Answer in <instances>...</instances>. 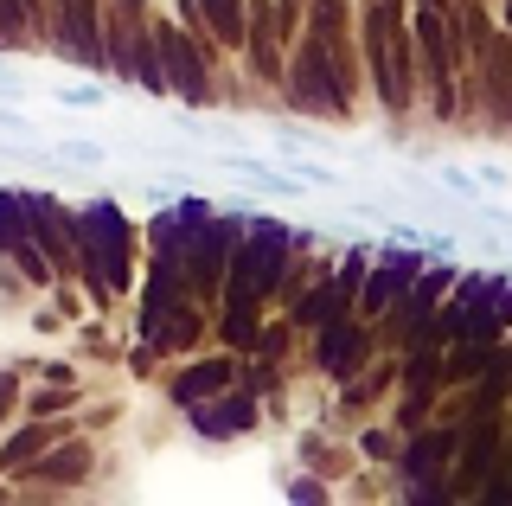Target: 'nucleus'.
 I'll return each instance as SVG.
<instances>
[{"label":"nucleus","mask_w":512,"mask_h":506,"mask_svg":"<svg viewBox=\"0 0 512 506\" xmlns=\"http://www.w3.org/2000/svg\"><path fill=\"white\" fill-rule=\"evenodd\" d=\"M314 33L320 39H340L346 33V0H314Z\"/></svg>","instance_id":"4be33fe9"},{"label":"nucleus","mask_w":512,"mask_h":506,"mask_svg":"<svg viewBox=\"0 0 512 506\" xmlns=\"http://www.w3.org/2000/svg\"><path fill=\"white\" fill-rule=\"evenodd\" d=\"M58 103L64 109H103V84H64Z\"/></svg>","instance_id":"5701e85b"},{"label":"nucleus","mask_w":512,"mask_h":506,"mask_svg":"<svg viewBox=\"0 0 512 506\" xmlns=\"http://www.w3.org/2000/svg\"><path fill=\"white\" fill-rule=\"evenodd\" d=\"M461 436H468V430H455V423H423V430H410L404 449H397V481L448 474V462H455V449H461Z\"/></svg>","instance_id":"6e6552de"},{"label":"nucleus","mask_w":512,"mask_h":506,"mask_svg":"<svg viewBox=\"0 0 512 506\" xmlns=\"http://www.w3.org/2000/svg\"><path fill=\"white\" fill-rule=\"evenodd\" d=\"M0 417H7V410H0Z\"/></svg>","instance_id":"f704fd0d"},{"label":"nucleus","mask_w":512,"mask_h":506,"mask_svg":"<svg viewBox=\"0 0 512 506\" xmlns=\"http://www.w3.org/2000/svg\"><path fill=\"white\" fill-rule=\"evenodd\" d=\"M288 500H327V487H320V474H301V481H288Z\"/></svg>","instance_id":"bb28decb"},{"label":"nucleus","mask_w":512,"mask_h":506,"mask_svg":"<svg viewBox=\"0 0 512 506\" xmlns=\"http://www.w3.org/2000/svg\"><path fill=\"white\" fill-rule=\"evenodd\" d=\"M71 404H77V385H52V378H45V385L26 398V417H64Z\"/></svg>","instance_id":"a211bd4d"},{"label":"nucleus","mask_w":512,"mask_h":506,"mask_svg":"<svg viewBox=\"0 0 512 506\" xmlns=\"http://www.w3.org/2000/svg\"><path fill=\"white\" fill-rule=\"evenodd\" d=\"M256 327H263V302H256V295H231V302H224L218 334L231 340V346H256Z\"/></svg>","instance_id":"4468645a"},{"label":"nucleus","mask_w":512,"mask_h":506,"mask_svg":"<svg viewBox=\"0 0 512 506\" xmlns=\"http://www.w3.org/2000/svg\"><path fill=\"white\" fill-rule=\"evenodd\" d=\"M154 39H160V58H167V84H173V97L180 103H212V52L199 45V33H186V26H160L154 20Z\"/></svg>","instance_id":"39448f33"},{"label":"nucleus","mask_w":512,"mask_h":506,"mask_svg":"<svg viewBox=\"0 0 512 506\" xmlns=\"http://www.w3.org/2000/svg\"><path fill=\"white\" fill-rule=\"evenodd\" d=\"M13 404H20V378L0 372V410H13Z\"/></svg>","instance_id":"2f4dec72"},{"label":"nucleus","mask_w":512,"mask_h":506,"mask_svg":"<svg viewBox=\"0 0 512 506\" xmlns=\"http://www.w3.org/2000/svg\"><path fill=\"white\" fill-rule=\"evenodd\" d=\"M52 52H64L71 65H84V71H96V77L109 71V26H103V0H58Z\"/></svg>","instance_id":"7ed1b4c3"},{"label":"nucleus","mask_w":512,"mask_h":506,"mask_svg":"<svg viewBox=\"0 0 512 506\" xmlns=\"http://www.w3.org/2000/svg\"><path fill=\"white\" fill-rule=\"evenodd\" d=\"M359 449L372 455V462H397V442H391V430H365V436H359Z\"/></svg>","instance_id":"393cba45"},{"label":"nucleus","mask_w":512,"mask_h":506,"mask_svg":"<svg viewBox=\"0 0 512 506\" xmlns=\"http://www.w3.org/2000/svg\"><path fill=\"white\" fill-rule=\"evenodd\" d=\"M423 270H429V250L423 244H397V237H391V244L378 250L372 276H365V289H359V314H365V321H378L391 302H404V295L416 289V276H423Z\"/></svg>","instance_id":"20e7f679"},{"label":"nucleus","mask_w":512,"mask_h":506,"mask_svg":"<svg viewBox=\"0 0 512 506\" xmlns=\"http://www.w3.org/2000/svg\"><path fill=\"white\" fill-rule=\"evenodd\" d=\"M340 314H359V295H352L340 276H314L308 295H295L288 321H295V327H314V334H320V327H333Z\"/></svg>","instance_id":"9b49d317"},{"label":"nucleus","mask_w":512,"mask_h":506,"mask_svg":"<svg viewBox=\"0 0 512 506\" xmlns=\"http://www.w3.org/2000/svg\"><path fill=\"white\" fill-rule=\"evenodd\" d=\"M199 334H205V314L192 308V302H180V308H173V321H167V334H160V353H192Z\"/></svg>","instance_id":"f3484780"},{"label":"nucleus","mask_w":512,"mask_h":506,"mask_svg":"<svg viewBox=\"0 0 512 506\" xmlns=\"http://www.w3.org/2000/svg\"><path fill=\"white\" fill-rule=\"evenodd\" d=\"M0 129H7V135H32V122H26V109H13V103H0Z\"/></svg>","instance_id":"c756f323"},{"label":"nucleus","mask_w":512,"mask_h":506,"mask_svg":"<svg viewBox=\"0 0 512 506\" xmlns=\"http://www.w3.org/2000/svg\"><path fill=\"white\" fill-rule=\"evenodd\" d=\"M301 7H308V0H282V7H276V39H295V26H301Z\"/></svg>","instance_id":"a878e982"},{"label":"nucleus","mask_w":512,"mask_h":506,"mask_svg":"<svg viewBox=\"0 0 512 506\" xmlns=\"http://www.w3.org/2000/svg\"><path fill=\"white\" fill-rule=\"evenodd\" d=\"M493 449H500V423H474V430L461 436V449H455V468H448L455 494H480V481H493V474H487Z\"/></svg>","instance_id":"ddd939ff"},{"label":"nucleus","mask_w":512,"mask_h":506,"mask_svg":"<svg viewBox=\"0 0 512 506\" xmlns=\"http://www.w3.org/2000/svg\"><path fill=\"white\" fill-rule=\"evenodd\" d=\"M436 186H442L448 199H461V205H480V199H487L480 173H461V167H442V173H436Z\"/></svg>","instance_id":"aec40b11"},{"label":"nucleus","mask_w":512,"mask_h":506,"mask_svg":"<svg viewBox=\"0 0 512 506\" xmlns=\"http://www.w3.org/2000/svg\"><path fill=\"white\" fill-rule=\"evenodd\" d=\"M0 90H7V97H13V90H20V77H13V71H0Z\"/></svg>","instance_id":"473e14b6"},{"label":"nucleus","mask_w":512,"mask_h":506,"mask_svg":"<svg viewBox=\"0 0 512 506\" xmlns=\"http://www.w3.org/2000/svg\"><path fill=\"white\" fill-rule=\"evenodd\" d=\"M480 186H487V193H506L512 173H506V167H480Z\"/></svg>","instance_id":"7c9ffc66"},{"label":"nucleus","mask_w":512,"mask_h":506,"mask_svg":"<svg viewBox=\"0 0 512 506\" xmlns=\"http://www.w3.org/2000/svg\"><path fill=\"white\" fill-rule=\"evenodd\" d=\"M282 90H288V109H301V116H346V109H352L340 71H333L327 39H314V33L288 45V77H282Z\"/></svg>","instance_id":"f03ea898"},{"label":"nucleus","mask_w":512,"mask_h":506,"mask_svg":"<svg viewBox=\"0 0 512 506\" xmlns=\"http://www.w3.org/2000/svg\"><path fill=\"white\" fill-rule=\"evenodd\" d=\"M506 26H512V0H506Z\"/></svg>","instance_id":"72a5a7b5"},{"label":"nucleus","mask_w":512,"mask_h":506,"mask_svg":"<svg viewBox=\"0 0 512 506\" xmlns=\"http://www.w3.org/2000/svg\"><path fill=\"white\" fill-rule=\"evenodd\" d=\"M199 13L212 20V33L224 45H244V33H250V0H199Z\"/></svg>","instance_id":"dca6fc26"},{"label":"nucleus","mask_w":512,"mask_h":506,"mask_svg":"<svg viewBox=\"0 0 512 506\" xmlns=\"http://www.w3.org/2000/svg\"><path fill=\"white\" fill-rule=\"evenodd\" d=\"M295 173H301V180H308V186H320V193H340V173H333L327 161H301Z\"/></svg>","instance_id":"b1692460"},{"label":"nucleus","mask_w":512,"mask_h":506,"mask_svg":"<svg viewBox=\"0 0 512 506\" xmlns=\"http://www.w3.org/2000/svg\"><path fill=\"white\" fill-rule=\"evenodd\" d=\"M372 263H378V250H372V244H352L346 257H340V270H333V276H340L346 289L359 295V289H365V276H372Z\"/></svg>","instance_id":"6ab92c4d"},{"label":"nucleus","mask_w":512,"mask_h":506,"mask_svg":"<svg viewBox=\"0 0 512 506\" xmlns=\"http://www.w3.org/2000/svg\"><path fill=\"white\" fill-rule=\"evenodd\" d=\"M52 161H77V167H103V161H109V148H103V141H58V148H52Z\"/></svg>","instance_id":"412c9836"},{"label":"nucleus","mask_w":512,"mask_h":506,"mask_svg":"<svg viewBox=\"0 0 512 506\" xmlns=\"http://www.w3.org/2000/svg\"><path fill=\"white\" fill-rule=\"evenodd\" d=\"M186 423H192V436H199V442H237V436H250L256 423H263V410H256V391L231 385V391H218V398L192 404Z\"/></svg>","instance_id":"423d86ee"},{"label":"nucleus","mask_w":512,"mask_h":506,"mask_svg":"<svg viewBox=\"0 0 512 506\" xmlns=\"http://www.w3.org/2000/svg\"><path fill=\"white\" fill-rule=\"evenodd\" d=\"M90 468H96V449L84 436H58L45 455H32V462L13 474V481H32V487H77V481H90Z\"/></svg>","instance_id":"1a4fd4ad"},{"label":"nucleus","mask_w":512,"mask_h":506,"mask_svg":"<svg viewBox=\"0 0 512 506\" xmlns=\"http://www.w3.org/2000/svg\"><path fill=\"white\" fill-rule=\"evenodd\" d=\"M32 237V212H26V186H0V257L13 244Z\"/></svg>","instance_id":"2eb2a0df"},{"label":"nucleus","mask_w":512,"mask_h":506,"mask_svg":"<svg viewBox=\"0 0 512 506\" xmlns=\"http://www.w3.org/2000/svg\"><path fill=\"white\" fill-rule=\"evenodd\" d=\"M237 378H244V366H237L231 353H212V359H192V366H180L167 378V398L192 410V404H205V398H218V391H231Z\"/></svg>","instance_id":"9d476101"},{"label":"nucleus","mask_w":512,"mask_h":506,"mask_svg":"<svg viewBox=\"0 0 512 506\" xmlns=\"http://www.w3.org/2000/svg\"><path fill=\"white\" fill-rule=\"evenodd\" d=\"M77 282L90 289L96 314H109L116 295L135 289V237H128V218L109 193L77 205Z\"/></svg>","instance_id":"f257e3e1"},{"label":"nucleus","mask_w":512,"mask_h":506,"mask_svg":"<svg viewBox=\"0 0 512 506\" xmlns=\"http://www.w3.org/2000/svg\"><path fill=\"white\" fill-rule=\"evenodd\" d=\"M365 353H372V327H365V314H340L333 327L314 334V366L327 378H359Z\"/></svg>","instance_id":"0eeeda50"},{"label":"nucleus","mask_w":512,"mask_h":506,"mask_svg":"<svg viewBox=\"0 0 512 506\" xmlns=\"http://www.w3.org/2000/svg\"><path fill=\"white\" fill-rule=\"evenodd\" d=\"M244 391L269 398V391H276V372H269V366H244Z\"/></svg>","instance_id":"cd10ccee"},{"label":"nucleus","mask_w":512,"mask_h":506,"mask_svg":"<svg viewBox=\"0 0 512 506\" xmlns=\"http://www.w3.org/2000/svg\"><path fill=\"white\" fill-rule=\"evenodd\" d=\"M39 378H52V385H84V378H77V366H71V359H52V366H39Z\"/></svg>","instance_id":"c85d7f7f"},{"label":"nucleus","mask_w":512,"mask_h":506,"mask_svg":"<svg viewBox=\"0 0 512 506\" xmlns=\"http://www.w3.org/2000/svg\"><path fill=\"white\" fill-rule=\"evenodd\" d=\"M58 436H77V423L71 417H26L13 436H0V474H20L32 455H45Z\"/></svg>","instance_id":"f8f14e48"}]
</instances>
